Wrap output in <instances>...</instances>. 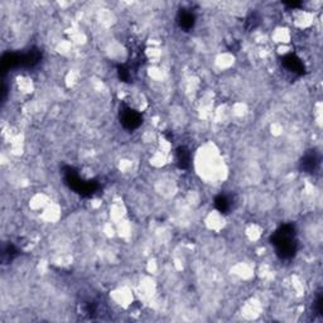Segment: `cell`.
<instances>
[{"label":"cell","instance_id":"cell-1","mask_svg":"<svg viewBox=\"0 0 323 323\" xmlns=\"http://www.w3.org/2000/svg\"><path fill=\"white\" fill-rule=\"evenodd\" d=\"M272 244L277 254L283 259H289L297 253L296 229L293 225H284L272 236Z\"/></svg>","mask_w":323,"mask_h":323},{"label":"cell","instance_id":"cell-2","mask_svg":"<svg viewBox=\"0 0 323 323\" xmlns=\"http://www.w3.org/2000/svg\"><path fill=\"white\" fill-rule=\"evenodd\" d=\"M66 182H67L71 188L75 189L78 193L84 194V196H91L97 189V184L95 182L84 180L82 178H80L77 173L72 172L71 169L66 172Z\"/></svg>","mask_w":323,"mask_h":323},{"label":"cell","instance_id":"cell-3","mask_svg":"<svg viewBox=\"0 0 323 323\" xmlns=\"http://www.w3.org/2000/svg\"><path fill=\"white\" fill-rule=\"evenodd\" d=\"M120 121L123 127L128 130H134L140 127L143 118L139 113L130 108H123L120 111Z\"/></svg>","mask_w":323,"mask_h":323},{"label":"cell","instance_id":"cell-4","mask_svg":"<svg viewBox=\"0 0 323 323\" xmlns=\"http://www.w3.org/2000/svg\"><path fill=\"white\" fill-rule=\"evenodd\" d=\"M283 65L291 72L297 73V75H303L305 73V65L301 61V58H298L294 54H288L283 58Z\"/></svg>","mask_w":323,"mask_h":323},{"label":"cell","instance_id":"cell-5","mask_svg":"<svg viewBox=\"0 0 323 323\" xmlns=\"http://www.w3.org/2000/svg\"><path fill=\"white\" fill-rule=\"evenodd\" d=\"M302 169L307 173H315L320 165V156L315 151L310 152L302 159Z\"/></svg>","mask_w":323,"mask_h":323},{"label":"cell","instance_id":"cell-6","mask_svg":"<svg viewBox=\"0 0 323 323\" xmlns=\"http://www.w3.org/2000/svg\"><path fill=\"white\" fill-rule=\"evenodd\" d=\"M194 22H196V16L191 11H182L178 16V23H179L180 28L189 30L191 28H193Z\"/></svg>","mask_w":323,"mask_h":323},{"label":"cell","instance_id":"cell-7","mask_svg":"<svg viewBox=\"0 0 323 323\" xmlns=\"http://www.w3.org/2000/svg\"><path fill=\"white\" fill-rule=\"evenodd\" d=\"M177 162L180 168H188L191 164V153L186 148H179L177 152Z\"/></svg>","mask_w":323,"mask_h":323},{"label":"cell","instance_id":"cell-8","mask_svg":"<svg viewBox=\"0 0 323 323\" xmlns=\"http://www.w3.org/2000/svg\"><path fill=\"white\" fill-rule=\"evenodd\" d=\"M215 207L221 213H226L230 210V202L225 196H218L215 199Z\"/></svg>","mask_w":323,"mask_h":323},{"label":"cell","instance_id":"cell-9","mask_svg":"<svg viewBox=\"0 0 323 323\" xmlns=\"http://www.w3.org/2000/svg\"><path fill=\"white\" fill-rule=\"evenodd\" d=\"M287 5L291 6V8H298V6L302 5L301 1H291V3H286Z\"/></svg>","mask_w":323,"mask_h":323}]
</instances>
